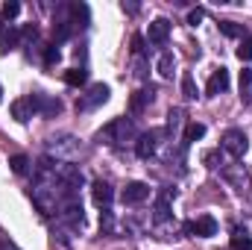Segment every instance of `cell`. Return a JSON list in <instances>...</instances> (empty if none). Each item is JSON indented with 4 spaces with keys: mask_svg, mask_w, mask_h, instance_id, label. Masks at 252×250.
I'll return each instance as SVG.
<instances>
[{
    "mask_svg": "<svg viewBox=\"0 0 252 250\" xmlns=\"http://www.w3.org/2000/svg\"><path fill=\"white\" fill-rule=\"evenodd\" d=\"M59 218H62L64 227H70V230H82L85 227V212H82L79 197H67L64 200L62 209H59Z\"/></svg>",
    "mask_w": 252,
    "mask_h": 250,
    "instance_id": "obj_5",
    "label": "cell"
},
{
    "mask_svg": "<svg viewBox=\"0 0 252 250\" xmlns=\"http://www.w3.org/2000/svg\"><path fill=\"white\" fill-rule=\"evenodd\" d=\"M0 250H21V248H15L12 242H0Z\"/></svg>",
    "mask_w": 252,
    "mask_h": 250,
    "instance_id": "obj_34",
    "label": "cell"
},
{
    "mask_svg": "<svg viewBox=\"0 0 252 250\" xmlns=\"http://www.w3.org/2000/svg\"><path fill=\"white\" fill-rule=\"evenodd\" d=\"M202 18H205V12H202V9H190V12H188V24H190V27H196Z\"/></svg>",
    "mask_w": 252,
    "mask_h": 250,
    "instance_id": "obj_32",
    "label": "cell"
},
{
    "mask_svg": "<svg viewBox=\"0 0 252 250\" xmlns=\"http://www.w3.org/2000/svg\"><path fill=\"white\" fill-rule=\"evenodd\" d=\"M132 56H144V39L141 36L132 39Z\"/></svg>",
    "mask_w": 252,
    "mask_h": 250,
    "instance_id": "obj_33",
    "label": "cell"
},
{
    "mask_svg": "<svg viewBox=\"0 0 252 250\" xmlns=\"http://www.w3.org/2000/svg\"><path fill=\"white\" fill-rule=\"evenodd\" d=\"M0 33H3V15H0Z\"/></svg>",
    "mask_w": 252,
    "mask_h": 250,
    "instance_id": "obj_35",
    "label": "cell"
},
{
    "mask_svg": "<svg viewBox=\"0 0 252 250\" xmlns=\"http://www.w3.org/2000/svg\"><path fill=\"white\" fill-rule=\"evenodd\" d=\"M238 59H241V62H250L252 59V36H244V42H241V47H238Z\"/></svg>",
    "mask_w": 252,
    "mask_h": 250,
    "instance_id": "obj_28",
    "label": "cell"
},
{
    "mask_svg": "<svg viewBox=\"0 0 252 250\" xmlns=\"http://www.w3.org/2000/svg\"><path fill=\"white\" fill-rule=\"evenodd\" d=\"M220 33H223V36H229V39H241V36H247V33H244V27H238L235 21H220Z\"/></svg>",
    "mask_w": 252,
    "mask_h": 250,
    "instance_id": "obj_23",
    "label": "cell"
},
{
    "mask_svg": "<svg viewBox=\"0 0 252 250\" xmlns=\"http://www.w3.org/2000/svg\"><path fill=\"white\" fill-rule=\"evenodd\" d=\"M56 183L62 188V197H79V188L85 183V177H82V171H79V165H73V162H56Z\"/></svg>",
    "mask_w": 252,
    "mask_h": 250,
    "instance_id": "obj_3",
    "label": "cell"
},
{
    "mask_svg": "<svg viewBox=\"0 0 252 250\" xmlns=\"http://www.w3.org/2000/svg\"><path fill=\"white\" fill-rule=\"evenodd\" d=\"M158 141H161V132H158V129H150V132L138 135V141H135V153H138L141 159H150V156H156Z\"/></svg>",
    "mask_w": 252,
    "mask_h": 250,
    "instance_id": "obj_9",
    "label": "cell"
},
{
    "mask_svg": "<svg viewBox=\"0 0 252 250\" xmlns=\"http://www.w3.org/2000/svg\"><path fill=\"white\" fill-rule=\"evenodd\" d=\"M241 100L244 103H252V71H241Z\"/></svg>",
    "mask_w": 252,
    "mask_h": 250,
    "instance_id": "obj_20",
    "label": "cell"
},
{
    "mask_svg": "<svg viewBox=\"0 0 252 250\" xmlns=\"http://www.w3.org/2000/svg\"><path fill=\"white\" fill-rule=\"evenodd\" d=\"M205 135V124H188L185 126V144H190V141H196V138H202Z\"/></svg>",
    "mask_w": 252,
    "mask_h": 250,
    "instance_id": "obj_26",
    "label": "cell"
},
{
    "mask_svg": "<svg viewBox=\"0 0 252 250\" xmlns=\"http://www.w3.org/2000/svg\"><path fill=\"white\" fill-rule=\"evenodd\" d=\"M182 124H185V112H182V109H170V112H167V132L176 135V132L182 129Z\"/></svg>",
    "mask_w": 252,
    "mask_h": 250,
    "instance_id": "obj_19",
    "label": "cell"
},
{
    "mask_svg": "<svg viewBox=\"0 0 252 250\" xmlns=\"http://www.w3.org/2000/svg\"><path fill=\"white\" fill-rule=\"evenodd\" d=\"M153 97H156V88L153 85H147V88H138L135 94H132V100H129V109H132V115H141L150 103H153Z\"/></svg>",
    "mask_w": 252,
    "mask_h": 250,
    "instance_id": "obj_13",
    "label": "cell"
},
{
    "mask_svg": "<svg viewBox=\"0 0 252 250\" xmlns=\"http://www.w3.org/2000/svg\"><path fill=\"white\" fill-rule=\"evenodd\" d=\"M223 177H226L232 186L238 188V191H244V188H247V180H250V177H247V171H244V165H232V168H223Z\"/></svg>",
    "mask_w": 252,
    "mask_h": 250,
    "instance_id": "obj_16",
    "label": "cell"
},
{
    "mask_svg": "<svg viewBox=\"0 0 252 250\" xmlns=\"http://www.w3.org/2000/svg\"><path fill=\"white\" fill-rule=\"evenodd\" d=\"M147 39H150V44L164 47L167 39H170V21H167V18H156V21L150 24V30H147Z\"/></svg>",
    "mask_w": 252,
    "mask_h": 250,
    "instance_id": "obj_10",
    "label": "cell"
},
{
    "mask_svg": "<svg viewBox=\"0 0 252 250\" xmlns=\"http://www.w3.org/2000/svg\"><path fill=\"white\" fill-rule=\"evenodd\" d=\"M220 147H223V153H229L232 159H244L247 150H250V138H247L244 129H226Z\"/></svg>",
    "mask_w": 252,
    "mask_h": 250,
    "instance_id": "obj_4",
    "label": "cell"
},
{
    "mask_svg": "<svg viewBox=\"0 0 252 250\" xmlns=\"http://www.w3.org/2000/svg\"><path fill=\"white\" fill-rule=\"evenodd\" d=\"M182 94H185L188 100H193V97H196V85H193V77H190V74H185V77H182Z\"/></svg>",
    "mask_w": 252,
    "mask_h": 250,
    "instance_id": "obj_30",
    "label": "cell"
},
{
    "mask_svg": "<svg viewBox=\"0 0 252 250\" xmlns=\"http://www.w3.org/2000/svg\"><path fill=\"white\" fill-rule=\"evenodd\" d=\"M70 33H73V24L70 21H59L56 27H53V44H59L64 39H70Z\"/></svg>",
    "mask_w": 252,
    "mask_h": 250,
    "instance_id": "obj_22",
    "label": "cell"
},
{
    "mask_svg": "<svg viewBox=\"0 0 252 250\" xmlns=\"http://www.w3.org/2000/svg\"><path fill=\"white\" fill-rule=\"evenodd\" d=\"M18 12H21V6H18L15 0H9V3H3V6H0V15H3V21H12Z\"/></svg>",
    "mask_w": 252,
    "mask_h": 250,
    "instance_id": "obj_29",
    "label": "cell"
},
{
    "mask_svg": "<svg viewBox=\"0 0 252 250\" xmlns=\"http://www.w3.org/2000/svg\"><path fill=\"white\" fill-rule=\"evenodd\" d=\"M173 68H176L173 53H170V50H167V53H161V59H158V74H161L164 80H170V77H173Z\"/></svg>",
    "mask_w": 252,
    "mask_h": 250,
    "instance_id": "obj_21",
    "label": "cell"
},
{
    "mask_svg": "<svg viewBox=\"0 0 252 250\" xmlns=\"http://www.w3.org/2000/svg\"><path fill=\"white\" fill-rule=\"evenodd\" d=\"M30 197H32V203H35V209L41 212V215H56L59 209H62L64 197H62V188L56 183V177L53 180H35L32 188H30Z\"/></svg>",
    "mask_w": 252,
    "mask_h": 250,
    "instance_id": "obj_1",
    "label": "cell"
},
{
    "mask_svg": "<svg viewBox=\"0 0 252 250\" xmlns=\"http://www.w3.org/2000/svg\"><path fill=\"white\" fill-rule=\"evenodd\" d=\"M103 138H106V144H112V147H126V144L138 141L135 121H132V118H115L112 124L100 132V141H103Z\"/></svg>",
    "mask_w": 252,
    "mask_h": 250,
    "instance_id": "obj_2",
    "label": "cell"
},
{
    "mask_svg": "<svg viewBox=\"0 0 252 250\" xmlns=\"http://www.w3.org/2000/svg\"><path fill=\"white\" fill-rule=\"evenodd\" d=\"M30 103H32V112H35V115H44V118H53V115L62 112V100L47 97V94H41V91L30 94Z\"/></svg>",
    "mask_w": 252,
    "mask_h": 250,
    "instance_id": "obj_6",
    "label": "cell"
},
{
    "mask_svg": "<svg viewBox=\"0 0 252 250\" xmlns=\"http://www.w3.org/2000/svg\"><path fill=\"white\" fill-rule=\"evenodd\" d=\"M232 250H252V236L247 233V230H235L232 233Z\"/></svg>",
    "mask_w": 252,
    "mask_h": 250,
    "instance_id": "obj_18",
    "label": "cell"
},
{
    "mask_svg": "<svg viewBox=\"0 0 252 250\" xmlns=\"http://www.w3.org/2000/svg\"><path fill=\"white\" fill-rule=\"evenodd\" d=\"M109 100V85H103V83H94L79 100H76V109H94V106H100V103H106Z\"/></svg>",
    "mask_w": 252,
    "mask_h": 250,
    "instance_id": "obj_7",
    "label": "cell"
},
{
    "mask_svg": "<svg viewBox=\"0 0 252 250\" xmlns=\"http://www.w3.org/2000/svg\"><path fill=\"white\" fill-rule=\"evenodd\" d=\"M91 197H94V203H97L100 209H109L112 200H115V188L109 186V183H103V180H97V183L91 186Z\"/></svg>",
    "mask_w": 252,
    "mask_h": 250,
    "instance_id": "obj_14",
    "label": "cell"
},
{
    "mask_svg": "<svg viewBox=\"0 0 252 250\" xmlns=\"http://www.w3.org/2000/svg\"><path fill=\"white\" fill-rule=\"evenodd\" d=\"M147 197H150V186H147V183H129V186L124 188V203H129V206L144 203Z\"/></svg>",
    "mask_w": 252,
    "mask_h": 250,
    "instance_id": "obj_15",
    "label": "cell"
},
{
    "mask_svg": "<svg viewBox=\"0 0 252 250\" xmlns=\"http://www.w3.org/2000/svg\"><path fill=\"white\" fill-rule=\"evenodd\" d=\"M226 88H229V71H226V68H214L211 77H208L205 94H208V97H217V94H223Z\"/></svg>",
    "mask_w": 252,
    "mask_h": 250,
    "instance_id": "obj_11",
    "label": "cell"
},
{
    "mask_svg": "<svg viewBox=\"0 0 252 250\" xmlns=\"http://www.w3.org/2000/svg\"><path fill=\"white\" fill-rule=\"evenodd\" d=\"M32 115H35V112H32V103H30V97H21V100H15V103H12V118H15V121L27 124Z\"/></svg>",
    "mask_w": 252,
    "mask_h": 250,
    "instance_id": "obj_17",
    "label": "cell"
},
{
    "mask_svg": "<svg viewBox=\"0 0 252 250\" xmlns=\"http://www.w3.org/2000/svg\"><path fill=\"white\" fill-rule=\"evenodd\" d=\"M100 230H103L106 236H112V233H115V218H112V209H103V212H100Z\"/></svg>",
    "mask_w": 252,
    "mask_h": 250,
    "instance_id": "obj_27",
    "label": "cell"
},
{
    "mask_svg": "<svg viewBox=\"0 0 252 250\" xmlns=\"http://www.w3.org/2000/svg\"><path fill=\"white\" fill-rule=\"evenodd\" d=\"M188 233L190 236H196V239H208V236L217 233V221H214L211 215H202V218H196V221H190L188 224Z\"/></svg>",
    "mask_w": 252,
    "mask_h": 250,
    "instance_id": "obj_12",
    "label": "cell"
},
{
    "mask_svg": "<svg viewBox=\"0 0 252 250\" xmlns=\"http://www.w3.org/2000/svg\"><path fill=\"white\" fill-rule=\"evenodd\" d=\"M9 168H12L15 174H27V171H30V159H27L24 153H15V156L9 159Z\"/></svg>",
    "mask_w": 252,
    "mask_h": 250,
    "instance_id": "obj_25",
    "label": "cell"
},
{
    "mask_svg": "<svg viewBox=\"0 0 252 250\" xmlns=\"http://www.w3.org/2000/svg\"><path fill=\"white\" fill-rule=\"evenodd\" d=\"M173 194H176L173 188H161V191H158L156 206H153V221H156V224H167V221H170V215H173V209H170Z\"/></svg>",
    "mask_w": 252,
    "mask_h": 250,
    "instance_id": "obj_8",
    "label": "cell"
},
{
    "mask_svg": "<svg viewBox=\"0 0 252 250\" xmlns=\"http://www.w3.org/2000/svg\"><path fill=\"white\" fill-rule=\"evenodd\" d=\"M85 80H88V74H85L82 68H70V71L64 74V83H67V85H85Z\"/></svg>",
    "mask_w": 252,
    "mask_h": 250,
    "instance_id": "obj_24",
    "label": "cell"
},
{
    "mask_svg": "<svg viewBox=\"0 0 252 250\" xmlns=\"http://www.w3.org/2000/svg\"><path fill=\"white\" fill-rule=\"evenodd\" d=\"M59 56H62V53H59V47H56V44L44 47V65H56V62H59Z\"/></svg>",
    "mask_w": 252,
    "mask_h": 250,
    "instance_id": "obj_31",
    "label": "cell"
}]
</instances>
